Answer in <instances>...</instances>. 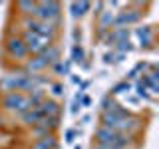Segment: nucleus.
Returning <instances> with one entry per match:
<instances>
[{
	"instance_id": "f257e3e1",
	"label": "nucleus",
	"mask_w": 159,
	"mask_h": 149,
	"mask_svg": "<svg viewBox=\"0 0 159 149\" xmlns=\"http://www.w3.org/2000/svg\"><path fill=\"white\" fill-rule=\"evenodd\" d=\"M93 139H96V145L113 147V149H127L133 143L131 135H125V133H119V131H111V129L102 127V125L93 131Z\"/></svg>"
},
{
	"instance_id": "f03ea898",
	"label": "nucleus",
	"mask_w": 159,
	"mask_h": 149,
	"mask_svg": "<svg viewBox=\"0 0 159 149\" xmlns=\"http://www.w3.org/2000/svg\"><path fill=\"white\" fill-rule=\"evenodd\" d=\"M38 22L44 24H54L58 26L60 18H62V4L54 2V0H48V2H36V10H34V16Z\"/></svg>"
},
{
	"instance_id": "7ed1b4c3",
	"label": "nucleus",
	"mask_w": 159,
	"mask_h": 149,
	"mask_svg": "<svg viewBox=\"0 0 159 149\" xmlns=\"http://www.w3.org/2000/svg\"><path fill=\"white\" fill-rule=\"evenodd\" d=\"M0 106H2L4 111L16 113V115L28 111V109H32V107H30V102H28V96H26V93H22V92L2 93V96H0Z\"/></svg>"
},
{
	"instance_id": "20e7f679",
	"label": "nucleus",
	"mask_w": 159,
	"mask_h": 149,
	"mask_svg": "<svg viewBox=\"0 0 159 149\" xmlns=\"http://www.w3.org/2000/svg\"><path fill=\"white\" fill-rule=\"evenodd\" d=\"M4 52H6V56L10 60H14V62H26L30 58L28 50H26V44H24V40L20 34H12V36H8L4 40Z\"/></svg>"
},
{
	"instance_id": "39448f33",
	"label": "nucleus",
	"mask_w": 159,
	"mask_h": 149,
	"mask_svg": "<svg viewBox=\"0 0 159 149\" xmlns=\"http://www.w3.org/2000/svg\"><path fill=\"white\" fill-rule=\"evenodd\" d=\"M26 44V50L30 56H38L40 52H44L46 48H50L52 44H56V40L46 38V36H40V34H32V32H22L20 34Z\"/></svg>"
},
{
	"instance_id": "423d86ee",
	"label": "nucleus",
	"mask_w": 159,
	"mask_h": 149,
	"mask_svg": "<svg viewBox=\"0 0 159 149\" xmlns=\"http://www.w3.org/2000/svg\"><path fill=\"white\" fill-rule=\"evenodd\" d=\"M143 18V12L137 8H131V6H125L121 8L119 12H116V20H113V28H129L133 24L141 22Z\"/></svg>"
},
{
	"instance_id": "0eeeda50",
	"label": "nucleus",
	"mask_w": 159,
	"mask_h": 149,
	"mask_svg": "<svg viewBox=\"0 0 159 149\" xmlns=\"http://www.w3.org/2000/svg\"><path fill=\"white\" fill-rule=\"evenodd\" d=\"M46 70H50V68L40 56H30L26 62H24V66H22V72L30 74V76H42Z\"/></svg>"
},
{
	"instance_id": "6e6552de",
	"label": "nucleus",
	"mask_w": 159,
	"mask_h": 149,
	"mask_svg": "<svg viewBox=\"0 0 159 149\" xmlns=\"http://www.w3.org/2000/svg\"><path fill=\"white\" fill-rule=\"evenodd\" d=\"M133 36L137 38L139 46L141 48H151L153 42H155V32H153V26H139L135 28V32H133Z\"/></svg>"
},
{
	"instance_id": "1a4fd4ad",
	"label": "nucleus",
	"mask_w": 159,
	"mask_h": 149,
	"mask_svg": "<svg viewBox=\"0 0 159 149\" xmlns=\"http://www.w3.org/2000/svg\"><path fill=\"white\" fill-rule=\"evenodd\" d=\"M113 20H116V12L103 8V12L98 16V34H99V38L113 28Z\"/></svg>"
},
{
	"instance_id": "9d476101",
	"label": "nucleus",
	"mask_w": 159,
	"mask_h": 149,
	"mask_svg": "<svg viewBox=\"0 0 159 149\" xmlns=\"http://www.w3.org/2000/svg\"><path fill=\"white\" fill-rule=\"evenodd\" d=\"M38 109L42 111L44 117H60V113H62V106H60L56 99H50V97L44 99L38 106Z\"/></svg>"
},
{
	"instance_id": "9b49d317",
	"label": "nucleus",
	"mask_w": 159,
	"mask_h": 149,
	"mask_svg": "<svg viewBox=\"0 0 159 149\" xmlns=\"http://www.w3.org/2000/svg\"><path fill=\"white\" fill-rule=\"evenodd\" d=\"M92 6H93L92 2H70L68 10H70V16L74 20H82L89 10H92Z\"/></svg>"
},
{
	"instance_id": "f8f14e48",
	"label": "nucleus",
	"mask_w": 159,
	"mask_h": 149,
	"mask_svg": "<svg viewBox=\"0 0 159 149\" xmlns=\"http://www.w3.org/2000/svg\"><path fill=\"white\" fill-rule=\"evenodd\" d=\"M44 119L42 115V111H40L38 107H32V109H28V111H24V113H20V121H22V125H28V127H34L36 123H40Z\"/></svg>"
},
{
	"instance_id": "ddd939ff",
	"label": "nucleus",
	"mask_w": 159,
	"mask_h": 149,
	"mask_svg": "<svg viewBox=\"0 0 159 149\" xmlns=\"http://www.w3.org/2000/svg\"><path fill=\"white\" fill-rule=\"evenodd\" d=\"M38 56L42 58L44 62L48 64V68H50L52 64H56L58 60H62V50H60V48L56 46V44H52V46H50V48H46L44 52H40Z\"/></svg>"
},
{
	"instance_id": "4468645a",
	"label": "nucleus",
	"mask_w": 159,
	"mask_h": 149,
	"mask_svg": "<svg viewBox=\"0 0 159 149\" xmlns=\"http://www.w3.org/2000/svg\"><path fill=\"white\" fill-rule=\"evenodd\" d=\"M30 149H60V143H58L56 135H46V137L34 139Z\"/></svg>"
},
{
	"instance_id": "2eb2a0df",
	"label": "nucleus",
	"mask_w": 159,
	"mask_h": 149,
	"mask_svg": "<svg viewBox=\"0 0 159 149\" xmlns=\"http://www.w3.org/2000/svg\"><path fill=\"white\" fill-rule=\"evenodd\" d=\"M56 76H72V62L70 60H58L56 64H52L50 66Z\"/></svg>"
},
{
	"instance_id": "dca6fc26",
	"label": "nucleus",
	"mask_w": 159,
	"mask_h": 149,
	"mask_svg": "<svg viewBox=\"0 0 159 149\" xmlns=\"http://www.w3.org/2000/svg\"><path fill=\"white\" fill-rule=\"evenodd\" d=\"M131 82H127V79H121V82H117L116 86L111 88V92H109V96L111 97H117V96H127V93H131Z\"/></svg>"
},
{
	"instance_id": "f3484780",
	"label": "nucleus",
	"mask_w": 159,
	"mask_h": 149,
	"mask_svg": "<svg viewBox=\"0 0 159 149\" xmlns=\"http://www.w3.org/2000/svg\"><path fill=\"white\" fill-rule=\"evenodd\" d=\"M16 10L22 18H32L34 16V10H36V2H16Z\"/></svg>"
},
{
	"instance_id": "a211bd4d",
	"label": "nucleus",
	"mask_w": 159,
	"mask_h": 149,
	"mask_svg": "<svg viewBox=\"0 0 159 149\" xmlns=\"http://www.w3.org/2000/svg\"><path fill=\"white\" fill-rule=\"evenodd\" d=\"M64 93H66V88H64V84H60V82H52L48 86V97L50 99H58L60 97H64Z\"/></svg>"
},
{
	"instance_id": "6ab92c4d",
	"label": "nucleus",
	"mask_w": 159,
	"mask_h": 149,
	"mask_svg": "<svg viewBox=\"0 0 159 149\" xmlns=\"http://www.w3.org/2000/svg\"><path fill=\"white\" fill-rule=\"evenodd\" d=\"M70 62H72V64H84V62H86V50H84L82 44H74V46H72Z\"/></svg>"
},
{
	"instance_id": "aec40b11",
	"label": "nucleus",
	"mask_w": 159,
	"mask_h": 149,
	"mask_svg": "<svg viewBox=\"0 0 159 149\" xmlns=\"http://www.w3.org/2000/svg\"><path fill=\"white\" fill-rule=\"evenodd\" d=\"M145 70H147V62H137L135 66H133V70L127 74V78H125V79H127V82H129V79H135L137 76L145 74Z\"/></svg>"
},
{
	"instance_id": "412c9836",
	"label": "nucleus",
	"mask_w": 159,
	"mask_h": 149,
	"mask_svg": "<svg viewBox=\"0 0 159 149\" xmlns=\"http://www.w3.org/2000/svg\"><path fill=\"white\" fill-rule=\"evenodd\" d=\"M111 50H113V52H117V54H125V56H127V54L133 50V44H131V40H127V42H119Z\"/></svg>"
},
{
	"instance_id": "4be33fe9",
	"label": "nucleus",
	"mask_w": 159,
	"mask_h": 149,
	"mask_svg": "<svg viewBox=\"0 0 159 149\" xmlns=\"http://www.w3.org/2000/svg\"><path fill=\"white\" fill-rule=\"evenodd\" d=\"M82 96H84V93H76V97H74V102H72V109H70V111H72L74 113V115H78V113L80 111H82V102H80V99H82Z\"/></svg>"
},
{
	"instance_id": "5701e85b",
	"label": "nucleus",
	"mask_w": 159,
	"mask_h": 149,
	"mask_svg": "<svg viewBox=\"0 0 159 149\" xmlns=\"http://www.w3.org/2000/svg\"><path fill=\"white\" fill-rule=\"evenodd\" d=\"M103 64H107V66L117 64V62H116V52H113V50H111V52H106V54H103Z\"/></svg>"
},
{
	"instance_id": "b1692460",
	"label": "nucleus",
	"mask_w": 159,
	"mask_h": 149,
	"mask_svg": "<svg viewBox=\"0 0 159 149\" xmlns=\"http://www.w3.org/2000/svg\"><path fill=\"white\" fill-rule=\"evenodd\" d=\"M74 137H76V131H74V129H66L64 141H66V143H74Z\"/></svg>"
},
{
	"instance_id": "393cba45",
	"label": "nucleus",
	"mask_w": 159,
	"mask_h": 149,
	"mask_svg": "<svg viewBox=\"0 0 159 149\" xmlns=\"http://www.w3.org/2000/svg\"><path fill=\"white\" fill-rule=\"evenodd\" d=\"M74 44H82V30L80 28H74Z\"/></svg>"
},
{
	"instance_id": "a878e982",
	"label": "nucleus",
	"mask_w": 159,
	"mask_h": 149,
	"mask_svg": "<svg viewBox=\"0 0 159 149\" xmlns=\"http://www.w3.org/2000/svg\"><path fill=\"white\" fill-rule=\"evenodd\" d=\"M82 107H89V103H92V99H89V96H82Z\"/></svg>"
},
{
	"instance_id": "bb28decb",
	"label": "nucleus",
	"mask_w": 159,
	"mask_h": 149,
	"mask_svg": "<svg viewBox=\"0 0 159 149\" xmlns=\"http://www.w3.org/2000/svg\"><path fill=\"white\" fill-rule=\"evenodd\" d=\"M92 149H113V147H103V145H93Z\"/></svg>"
},
{
	"instance_id": "cd10ccee",
	"label": "nucleus",
	"mask_w": 159,
	"mask_h": 149,
	"mask_svg": "<svg viewBox=\"0 0 159 149\" xmlns=\"http://www.w3.org/2000/svg\"><path fill=\"white\" fill-rule=\"evenodd\" d=\"M74 149H82V145H76V147H74Z\"/></svg>"
}]
</instances>
